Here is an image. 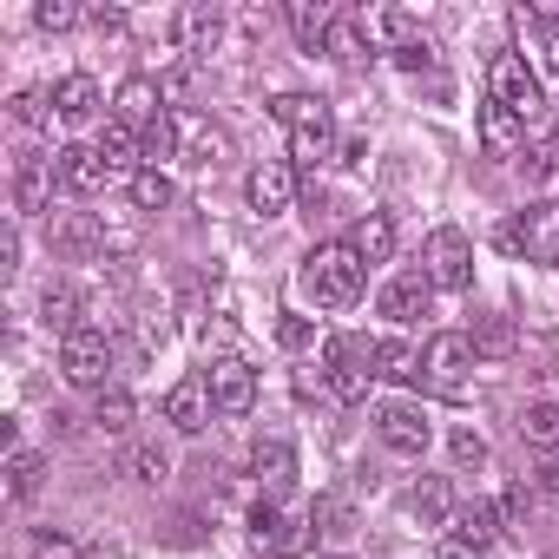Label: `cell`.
<instances>
[{
    "instance_id": "f35d334b",
    "label": "cell",
    "mask_w": 559,
    "mask_h": 559,
    "mask_svg": "<svg viewBox=\"0 0 559 559\" xmlns=\"http://www.w3.org/2000/svg\"><path fill=\"white\" fill-rule=\"evenodd\" d=\"M145 158H152V165H158V158H178V112L145 132Z\"/></svg>"
},
{
    "instance_id": "f546056e",
    "label": "cell",
    "mask_w": 559,
    "mask_h": 559,
    "mask_svg": "<svg viewBox=\"0 0 559 559\" xmlns=\"http://www.w3.org/2000/svg\"><path fill=\"white\" fill-rule=\"evenodd\" d=\"M178 198V185L158 171V165H145V171H132V211H165Z\"/></svg>"
},
{
    "instance_id": "484cf974",
    "label": "cell",
    "mask_w": 559,
    "mask_h": 559,
    "mask_svg": "<svg viewBox=\"0 0 559 559\" xmlns=\"http://www.w3.org/2000/svg\"><path fill=\"white\" fill-rule=\"evenodd\" d=\"M40 317H47V330H60V343L86 330V323H80V290H73V284H47V297H40Z\"/></svg>"
},
{
    "instance_id": "74e56055",
    "label": "cell",
    "mask_w": 559,
    "mask_h": 559,
    "mask_svg": "<svg viewBox=\"0 0 559 559\" xmlns=\"http://www.w3.org/2000/svg\"><path fill=\"white\" fill-rule=\"evenodd\" d=\"M507 349H513V330H507L500 317L474 323V356H507Z\"/></svg>"
},
{
    "instance_id": "44dd1931",
    "label": "cell",
    "mask_w": 559,
    "mask_h": 559,
    "mask_svg": "<svg viewBox=\"0 0 559 559\" xmlns=\"http://www.w3.org/2000/svg\"><path fill=\"white\" fill-rule=\"evenodd\" d=\"M480 145H487L493 158H513V152L526 145V119H520L513 106L487 99V106H480Z\"/></svg>"
},
{
    "instance_id": "f6af8a7d",
    "label": "cell",
    "mask_w": 559,
    "mask_h": 559,
    "mask_svg": "<svg viewBox=\"0 0 559 559\" xmlns=\"http://www.w3.org/2000/svg\"><path fill=\"white\" fill-rule=\"evenodd\" d=\"M526 507H533V493H526V487H507V500H500V520H507V526H520V520H526Z\"/></svg>"
},
{
    "instance_id": "8fae6325",
    "label": "cell",
    "mask_w": 559,
    "mask_h": 559,
    "mask_svg": "<svg viewBox=\"0 0 559 559\" xmlns=\"http://www.w3.org/2000/svg\"><path fill=\"white\" fill-rule=\"evenodd\" d=\"M204 382H211V402H217V415H250L257 408V369L243 362V356H217L211 369H204Z\"/></svg>"
},
{
    "instance_id": "4316f807",
    "label": "cell",
    "mask_w": 559,
    "mask_h": 559,
    "mask_svg": "<svg viewBox=\"0 0 559 559\" xmlns=\"http://www.w3.org/2000/svg\"><path fill=\"white\" fill-rule=\"evenodd\" d=\"M376 369H382V382H421V349L415 343H402V336H389V343H376Z\"/></svg>"
},
{
    "instance_id": "7402d4cb",
    "label": "cell",
    "mask_w": 559,
    "mask_h": 559,
    "mask_svg": "<svg viewBox=\"0 0 559 559\" xmlns=\"http://www.w3.org/2000/svg\"><path fill=\"white\" fill-rule=\"evenodd\" d=\"M53 185H60L53 158H21V171H14V211H21V217L47 211V191H53Z\"/></svg>"
},
{
    "instance_id": "3957f363",
    "label": "cell",
    "mask_w": 559,
    "mask_h": 559,
    "mask_svg": "<svg viewBox=\"0 0 559 559\" xmlns=\"http://www.w3.org/2000/svg\"><path fill=\"white\" fill-rule=\"evenodd\" d=\"M487 99L513 106V112L526 119V132H533V139H546V132H552V119H546V99H539V80H533L526 53H493V67H487Z\"/></svg>"
},
{
    "instance_id": "4fadbf2b",
    "label": "cell",
    "mask_w": 559,
    "mask_h": 559,
    "mask_svg": "<svg viewBox=\"0 0 559 559\" xmlns=\"http://www.w3.org/2000/svg\"><path fill=\"white\" fill-rule=\"evenodd\" d=\"M362 40L369 47H382V53H408V47H421V21L408 14V8H362Z\"/></svg>"
},
{
    "instance_id": "e575fe53",
    "label": "cell",
    "mask_w": 559,
    "mask_h": 559,
    "mask_svg": "<svg viewBox=\"0 0 559 559\" xmlns=\"http://www.w3.org/2000/svg\"><path fill=\"white\" fill-rule=\"evenodd\" d=\"M40 474H47V461H40L34 448H14V454H8V493H14V500H27V493L40 487Z\"/></svg>"
},
{
    "instance_id": "60d3db41",
    "label": "cell",
    "mask_w": 559,
    "mask_h": 559,
    "mask_svg": "<svg viewBox=\"0 0 559 559\" xmlns=\"http://www.w3.org/2000/svg\"><path fill=\"white\" fill-rule=\"evenodd\" d=\"M8 112H14V126H27V132H40V126H47V99H40V93H14V99H8Z\"/></svg>"
},
{
    "instance_id": "e0dca14e",
    "label": "cell",
    "mask_w": 559,
    "mask_h": 559,
    "mask_svg": "<svg viewBox=\"0 0 559 559\" xmlns=\"http://www.w3.org/2000/svg\"><path fill=\"white\" fill-rule=\"evenodd\" d=\"M376 428H382V441H389L395 454H428V435H435L415 402H389V408L376 415Z\"/></svg>"
},
{
    "instance_id": "5bb4252c",
    "label": "cell",
    "mask_w": 559,
    "mask_h": 559,
    "mask_svg": "<svg viewBox=\"0 0 559 559\" xmlns=\"http://www.w3.org/2000/svg\"><path fill=\"white\" fill-rule=\"evenodd\" d=\"M53 171H60V191H73V198H93L112 178V165L99 158V145H60L53 152Z\"/></svg>"
},
{
    "instance_id": "7c38bea8",
    "label": "cell",
    "mask_w": 559,
    "mask_h": 559,
    "mask_svg": "<svg viewBox=\"0 0 559 559\" xmlns=\"http://www.w3.org/2000/svg\"><path fill=\"white\" fill-rule=\"evenodd\" d=\"M112 119H119V126H132V132L145 139L158 119H171V106H165V86H158V80H145V73H132V80L112 93Z\"/></svg>"
},
{
    "instance_id": "f1b7e54d",
    "label": "cell",
    "mask_w": 559,
    "mask_h": 559,
    "mask_svg": "<svg viewBox=\"0 0 559 559\" xmlns=\"http://www.w3.org/2000/svg\"><path fill=\"white\" fill-rule=\"evenodd\" d=\"M250 467H257V480H263V487H284V480L297 474V454H290L284 441H257V454H250Z\"/></svg>"
},
{
    "instance_id": "9c48e42d",
    "label": "cell",
    "mask_w": 559,
    "mask_h": 559,
    "mask_svg": "<svg viewBox=\"0 0 559 559\" xmlns=\"http://www.w3.org/2000/svg\"><path fill=\"white\" fill-rule=\"evenodd\" d=\"M60 376H67L73 389H106V376H112V343H106V330L67 336V343H60Z\"/></svg>"
},
{
    "instance_id": "d6986e66",
    "label": "cell",
    "mask_w": 559,
    "mask_h": 559,
    "mask_svg": "<svg viewBox=\"0 0 559 559\" xmlns=\"http://www.w3.org/2000/svg\"><path fill=\"white\" fill-rule=\"evenodd\" d=\"M99 80L93 73H67L60 86H53V112H60V126H93L99 119Z\"/></svg>"
},
{
    "instance_id": "6da1fadb",
    "label": "cell",
    "mask_w": 559,
    "mask_h": 559,
    "mask_svg": "<svg viewBox=\"0 0 559 559\" xmlns=\"http://www.w3.org/2000/svg\"><path fill=\"white\" fill-rule=\"evenodd\" d=\"M270 119L290 132V158L297 165H323L336 152V119H330V99H317V93H276Z\"/></svg>"
},
{
    "instance_id": "ee69618b",
    "label": "cell",
    "mask_w": 559,
    "mask_h": 559,
    "mask_svg": "<svg viewBox=\"0 0 559 559\" xmlns=\"http://www.w3.org/2000/svg\"><path fill=\"white\" fill-rule=\"evenodd\" d=\"M276 343H284V349H310V343H317V330H310L304 317H284V323H276Z\"/></svg>"
},
{
    "instance_id": "52a82bcc",
    "label": "cell",
    "mask_w": 559,
    "mask_h": 559,
    "mask_svg": "<svg viewBox=\"0 0 559 559\" xmlns=\"http://www.w3.org/2000/svg\"><path fill=\"white\" fill-rule=\"evenodd\" d=\"M467 376H474V336H461V330L428 336V349H421V382H428L435 395H461Z\"/></svg>"
},
{
    "instance_id": "277c9868",
    "label": "cell",
    "mask_w": 559,
    "mask_h": 559,
    "mask_svg": "<svg viewBox=\"0 0 559 559\" xmlns=\"http://www.w3.org/2000/svg\"><path fill=\"white\" fill-rule=\"evenodd\" d=\"M250 539H257L270 559H304L310 539H317V513L284 507V500H257V513H250Z\"/></svg>"
},
{
    "instance_id": "836d02e7",
    "label": "cell",
    "mask_w": 559,
    "mask_h": 559,
    "mask_svg": "<svg viewBox=\"0 0 559 559\" xmlns=\"http://www.w3.org/2000/svg\"><path fill=\"white\" fill-rule=\"evenodd\" d=\"M408 507H415L421 526H441V520L454 513V493H448V480H421V487L408 493Z\"/></svg>"
},
{
    "instance_id": "2e32d148",
    "label": "cell",
    "mask_w": 559,
    "mask_h": 559,
    "mask_svg": "<svg viewBox=\"0 0 559 559\" xmlns=\"http://www.w3.org/2000/svg\"><path fill=\"white\" fill-rule=\"evenodd\" d=\"M211 408H217V402H211V382H204V376H185V382L165 395V421H171L178 435H204V428H211Z\"/></svg>"
},
{
    "instance_id": "d6a6232c",
    "label": "cell",
    "mask_w": 559,
    "mask_h": 559,
    "mask_svg": "<svg viewBox=\"0 0 559 559\" xmlns=\"http://www.w3.org/2000/svg\"><path fill=\"white\" fill-rule=\"evenodd\" d=\"M211 40H217V14L211 8H185L178 14V47L185 53H211Z\"/></svg>"
},
{
    "instance_id": "816d5d0a",
    "label": "cell",
    "mask_w": 559,
    "mask_h": 559,
    "mask_svg": "<svg viewBox=\"0 0 559 559\" xmlns=\"http://www.w3.org/2000/svg\"><path fill=\"white\" fill-rule=\"evenodd\" d=\"M323 559H349V552H323Z\"/></svg>"
},
{
    "instance_id": "7dc6e473",
    "label": "cell",
    "mask_w": 559,
    "mask_h": 559,
    "mask_svg": "<svg viewBox=\"0 0 559 559\" xmlns=\"http://www.w3.org/2000/svg\"><path fill=\"white\" fill-rule=\"evenodd\" d=\"M539 53H546V67H552V73H559V14H552V21H546V40H539Z\"/></svg>"
},
{
    "instance_id": "d590c367",
    "label": "cell",
    "mask_w": 559,
    "mask_h": 559,
    "mask_svg": "<svg viewBox=\"0 0 559 559\" xmlns=\"http://www.w3.org/2000/svg\"><path fill=\"white\" fill-rule=\"evenodd\" d=\"M93 421H99L106 435H126V428H132V395H126V389H99V408H93Z\"/></svg>"
},
{
    "instance_id": "8d00e7d4",
    "label": "cell",
    "mask_w": 559,
    "mask_h": 559,
    "mask_svg": "<svg viewBox=\"0 0 559 559\" xmlns=\"http://www.w3.org/2000/svg\"><path fill=\"white\" fill-rule=\"evenodd\" d=\"M132 474H139L145 487H158V480L171 474V454H165L158 441H139V448H132Z\"/></svg>"
},
{
    "instance_id": "8992f818",
    "label": "cell",
    "mask_w": 559,
    "mask_h": 559,
    "mask_svg": "<svg viewBox=\"0 0 559 559\" xmlns=\"http://www.w3.org/2000/svg\"><path fill=\"white\" fill-rule=\"evenodd\" d=\"M500 250L507 257H520V263H539V270H552L559 263V204H526L520 217H507L500 224Z\"/></svg>"
},
{
    "instance_id": "f907efd6",
    "label": "cell",
    "mask_w": 559,
    "mask_h": 559,
    "mask_svg": "<svg viewBox=\"0 0 559 559\" xmlns=\"http://www.w3.org/2000/svg\"><path fill=\"white\" fill-rule=\"evenodd\" d=\"M428 60H435V53H428V40H421V47H408V53H395V67H408V73H415V67H428Z\"/></svg>"
},
{
    "instance_id": "1f68e13d",
    "label": "cell",
    "mask_w": 559,
    "mask_h": 559,
    "mask_svg": "<svg viewBox=\"0 0 559 559\" xmlns=\"http://www.w3.org/2000/svg\"><path fill=\"white\" fill-rule=\"evenodd\" d=\"M80 21H93V8H80V0H40V8H34L40 34H73Z\"/></svg>"
},
{
    "instance_id": "681fc988",
    "label": "cell",
    "mask_w": 559,
    "mask_h": 559,
    "mask_svg": "<svg viewBox=\"0 0 559 559\" xmlns=\"http://www.w3.org/2000/svg\"><path fill=\"white\" fill-rule=\"evenodd\" d=\"M0 270H21V237H14V230L0 237Z\"/></svg>"
},
{
    "instance_id": "9a60e30c",
    "label": "cell",
    "mask_w": 559,
    "mask_h": 559,
    "mask_svg": "<svg viewBox=\"0 0 559 559\" xmlns=\"http://www.w3.org/2000/svg\"><path fill=\"white\" fill-rule=\"evenodd\" d=\"M178 158L185 165H224L230 158V132L198 119V112H178Z\"/></svg>"
},
{
    "instance_id": "ac0fdd59",
    "label": "cell",
    "mask_w": 559,
    "mask_h": 559,
    "mask_svg": "<svg viewBox=\"0 0 559 559\" xmlns=\"http://www.w3.org/2000/svg\"><path fill=\"white\" fill-rule=\"evenodd\" d=\"M428 304H435L428 270H402L395 284L382 290V317H389V323H421V317H428Z\"/></svg>"
},
{
    "instance_id": "7bdbcfd3",
    "label": "cell",
    "mask_w": 559,
    "mask_h": 559,
    "mask_svg": "<svg viewBox=\"0 0 559 559\" xmlns=\"http://www.w3.org/2000/svg\"><path fill=\"white\" fill-rule=\"evenodd\" d=\"M454 467H487V441H480L474 428L454 435Z\"/></svg>"
},
{
    "instance_id": "30bf717a",
    "label": "cell",
    "mask_w": 559,
    "mask_h": 559,
    "mask_svg": "<svg viewBox=\"0 0 559 559\" xmlns=\"http://www.w3.org/2000/svg\"><path fill=\"white\" fill-rule=\"evenodd\" d=\"M243 198H250V211H257V217H284V211L297 204V165H284V158H263V165H250V178H243Z\"/></svg>"
},
{
    "instance_id": "7a4b0ae2",
    "label": "cell",
    "mask_w": 559,
    "mask_h": 559,
    "mask_svg": "<svg viewBox=\"0 0 559 559\" xmlns=\"http://www.w3.org/2000/svg\"><path fill=\"white\" fill-rule=\"evenodd\" d=\"M362 276H369V263H362L349 243H317V250L304 257V290H310L323 310H349V304L362 297Z\"/></svg>"
},
{
    "instance_id": "b9f144b4",
    "label": "cell",
    "mask_w": 559,
    "mask_h": 559,
    "mask_svg": "<svg viewBox=\"0 0 559 559\" xmlns=\"http://www.w3.org/2000/svg\"><path fill=\"white\" fill-rule=\"evenodd\" d=\"M330 53H336V60H362V53H369V40H362V27H349V21H336V34H330Z\"/></svg>"
},
{
    "instance_id": "4dcf8cb0",
    "label": "cell",
    "mask_w": 559,
    "mask_h": 559,
    "mask_svg": "<svg viewBox=\"0 0 559 559\" xmlns=\"http://www.w3.org/2000/svg\"><path fill=\"white\" fill-rule=\"evenodd\" d=\"M520 435H526L539 454H559V402H533L526 421H520Z\"/></svg>"
},
{
    "instance_id": "cb8c5ba5",
    "label": "cell",
    "mask_w": 559,
    "mask_h": 559,
    "mask_svg": "<svg viewBox=\"0 0 559 559\" xmlns=\"http://www.w3.org/2000/svg\"><path fill=\"white\" fill-rule=\"evenodd\" d=\"M500 533H507V520H500V507H487V500H474V507L454 513V539H467V546H480V552H487Z\"/></svg>"
},
{
    "instance_id": "ffe728a7",
    "label": "cell",
    "mask_w": 559,
    "mask_h": 559,
    "mask_svg": "<svg viewBox=\"0 0 559 559\" xmlns=\"http://www.w3.org/2000/svg\"><path fill=\"white\" fill-rule=\"evenodd\" d=\"M290 34L304 53H330V34H336V8L330 0H290Z\"/></svg>"
},
{
    "instance_id": "ba28073f",
    "label": "cell",
    "mask_w": 559,
    "mask_h": 559,
    "mask_svg": "<svg viewBox=\"0 0 559 559\" xmlns=\"http://www.w3.org/2000/svg\"><path fill=\"white\" fill-rule=\"evenodd\" d=\"M421 270H428L435 290H467V284H474V243H467V230L441 224V230L428 237V250H421Z\"/></svg>"
},
{
    "instance_id": "c3c4849f",
    "label": "cell",
    "mask_w": 559,
    "mask_h": 559,
    "mask_svg": "<svg viewBox=\"0 0 559 559\" xmlns=\"http://www.w3.org/2000/svg\"><path fill=\"white\" fill-rule=\"evenodd\" d=\"M539 493L559 500V454H546V467H539Z\"/></svg>"
},
{
    "instance_id": "d4e9b609",
    "label": "cell",
    "mask_w": 559,
    "mask_h": 559,
    "mask_svg": "<svg viewBox=\"0 0 559 559\" xmlns=\"http://www.w3.org/2000/svg\"><path fill=\"white\" fill-rule=\"evenodd\" d=\"M99 158H106L112 171H145V165H139V158H145V139H139L132 126H119V119H112V126L99 132Z\"/></svg>"
},
{
    "instance_id": "ab89813d",
    "label": "cell",
    "mask_w": 559,
    "mask_h": 559,
    "mask_svg": "<svg viewBox=\"0 0 559 559\" xmlns=\"http://www.w3.org/2000/svg\"><path fill=\"white\" fill-rule=\"evenodd\" d=\"M310 513H317V533H349V520H356V513H349V500H336V493H323Z\"/></svg>"
},
{
    "instance_id": "603a6c76",
    "label": "cell",
    "mask_w": 559,
    "mask_h": 559,
    "mask_svg": "<svg viewBox=\"0 0 559 559\" xmlns=\"http://www.w3.org/2000/svg\"><path fill=\"white\" fill-rule=\"evenodd\" d=\"M343 243H349L362 263H389V257H395V217H389V211H369V217H356V230H349Z\"/></svg>"
},
{
    "instance_id": "83f0119b",
    "label": "cell",
    "mask_w": 559,
    "mask_h": 559,
    "mask_svg": "<svg viewBox=\"0 0 559 559\" xmlns=\"http://www.w3.org/2000/svg\"><path fill=\"white\" fill-rule=\"evenodd\" d=\"M47 237H53L60 250H73V257H80V250H93V243H99V224H93L86 211H53Z\"/></svg>"
},
{
    "instance_id": "5b68a950",
    "label": "cell",
    "mask_w": 559,
    "mask_h": 559,
    "mask_svg": "<svg viewBox=\"0 0 559 559\" xmlns=\"http://www.w3.org/2000/svg\"><path fill=\"white\" fill-rule=\"evenodd\" d=\"M323 376H330V395L336 402H369L376 389V343L369 336H330L323 343Z\"/></svg>"
},
{
    "instance_id": "bcb514c9",
    "label": "cell",
    "mask_w": 559,
    "mask_h": 559,
    "mask_svg": "<svg viewBox=\"0 0 559 559\" xmlns=\"http://www.w3.org/2000/svg\"><path fill=\"white\" fill-rule=\"evenodd\" d=\"M435 559H480V546H467V539H454V533H448V539H441V552H435Z\"/></svg>"
}]
</instances>
